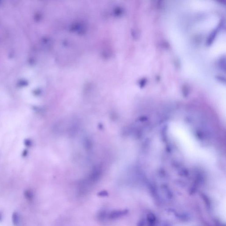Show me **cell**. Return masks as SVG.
<instances>
[{"instance_id": "6da1fadb", "label": "cell", "mask_w": 226, "mask_h": 226, "mask_svg": "<svg viewBox=\"0 0 226 226\" xmlns=\"http://www.w3.org/2000/svg\"><path fill=\"white\" fill-rule=\"evenodd\" d=\"M12 220L13 224L14 226H21V217H20V215L18 213L15 212L13 214Z\"/></svg>"}, {"instance_id": "7a4b0ae2", "label": "cell", "mask_w": 226, "mask_h": 226, "mask_svg": "<svg viewBox=\"0 0 226 226\" xmlns=\"http://www.w3.org/2000/svg\"><path fill=\"white\" fill-rule=\"evenodd\" d=\"M24 197H25L27 200L29 201H31L33 200L34 196V194L32 192L28 190V191H26L25 193H24Z\"/></svg>"}, {"instance_id": "3957f363", "label": "cell", "mask_w": 226, "mask_h": 226, "mask_svg": "<svg viewBox=\"0 0 226 226\" xmlns=\"http://www.w3.org/2000/svg\"><path fill=\"white\" fill-rule=\"evenodd\" d=\"M3 221V215L2 213L0 212V222L2 221Z\"/></svg>"}]
</instances>
